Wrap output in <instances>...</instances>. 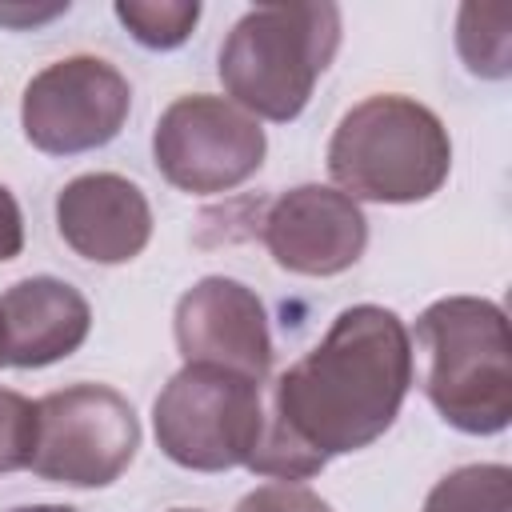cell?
Returning <instances> with one entry per match:
<instances>
[{
	"label": "cell",
	"instance_id": "6da1fadb",
	"mask_svg": "<svg viewBox=\"0 0 512 512\" xmlns=\"http://www.w3.org/2000/svg\"><path fill=\"white\" fill-rule=\"evenodd\" d=\"M412 388V336L392 308L352 304L324 340L284 368L264 408L268 424L320 460L380 440Z\"/></svg>",
	"mask_w": 512,
	"mask_h": 512
},
{
	"label": "cell",
	"instance_id": "7a4b0ae2",
	"mask_svg": "<svg viewBox=\"0 0 512 512\" xmlns=\"http://www.w3.org/2000/svg\"><path fill=\"white\" fill-rule=\"evenodd\" d=\"M448 168L452 140L440 116L396 92L348 108L328 140V172L352 200L416 204L440 192Z\"/></svg>",
	"mask_w": 512,
	"mask_h": 512
},
{
	"label": "cell",
	"instance_id": "3957f363",
	"mask_svg": "<svg viewBox=\"0 0 512 512\" xmlns=\"http://www.w3.org/2000/svg\"><path fill=\"white\" fill-rule=\"evenodd\" d=\"M340 48V8L260 4L220 44V80L236 108L264 120H296Z\"/></svg>",
	"mask_w": 512,
	"mask_h": 512
},
{
	"label": "cell",
	"instance_id": "277c9868",
	"mask_svg": "<svg viewBox=\"0 0 512 512\" xmlns=\"http://www.w3.org/2000/svg\"><path fill=\"white\" fill-rule=\"evenodd\" d=\"M428 356L424 392L444 424L496 436L512 420V344L504 308L484 296H444L416 320Z\"/></svg>",
	"mask_w": 512,
	"mask_h": 512
},
{
	"label": "cell",
	"instance_id": "5b68a950",
	"mask_svg": "<svg viewBox=\"0 0 512 512\" xmlns=\"http://www.w3.org/2000/svg\"><path fill=\"white\" fill-rule=\"evenodd\" d=\"M152 428L160 452L180 468H248L264 432L260 380L212 364H184L156 396Z\"/></svg>",
	"mask_w": 512,
	"mask_h": 512
},
{
	"label": "cell",
	"instance_id": "8992f818",
	"mask_svg": "<svg viewBox=\"0 0 512 512\" xmlns=\"http://www.w3.org/2000/svg\"><path fill=\"white\" fill-rule=\"evenodd\" d=\"M140 448L132 404L108 384H72L36 400L32 472L72 488L112 484Z\"/></svg>",
	"mask_w": 512,
	"mask_h": 512
},
{
	"label": "cell",
	"instance_id": "52a82bcc",
	"mask_svg": "<svg viewBox=\"0 0 512 512\" xmlns=\"http://www.w3.org/2000/svg\"><path fill=\"white\" fill-rule=\"evenodd\" d=\"M264 128L256 116L224 96L172 100L152 132V156L160 176L196 196H216L244 184L264 164Z\"/></svg>",
	"mask_w": 512,
	"mask_h": 512
},
{
	"label": "cell",
	"instance_id": "ba28073f",
	"mask_svg": "<svg viewBox=\"0 0 512 512\" xmlns=\"http://www.w3.org/2000/svg\"><path fill=\"white\" fill-rule=\"evenodd\" d=\"M132 88L100 56H68L36 72L20 100V124L32 148L48 156H80L120 136Z\"/></svg>",
	"mask_w": 512,
	"mask_h": 512
},
{
	"label": "cell",
	"instance_id": "9c48e42d",
	"mask_svg": "<svg viewBox=\"0 0 512 512\" xmlns=\"http://www.w3.org/2000/svg\"><path fill=\"white\" fill-rule=\"evenodd\" d=\"M176 348L184 364H212L252 380L272 368V332L260 296L228 276H204L192 284L172 316Z\"/></svg>",
	"mask_w": 512,
	"mask_h": 512
},
{
	"label": "cell",
	"instance_id": "30bf717a",
	"mask_svg": "<svg viewBox=\"0 0 512 512\" xmlns=\"http://www.w3.org/2000/svg\"><path fill=\"white\" fill-rule=\"evenodd\" d=\"M264 244L284 272L336 276L364 256L368 220L352 196L328 184H300L272 200Z\"/></svg>",
	"mask_w": 512,
	"mask_h": 512
},
{
	"label": "cell",
	"instance_id": "8fae6325",
	"mask_svg": "<svg viewBox=\"0 0 512 512\" xmlns=\"http://www.w3.org/2000/svg\"><path fill=\"white\" fill-rule=\"evenodd\" d=\"M60 240L92 264H128L152 240L148 196L116 172H84L56 196Z\"/></svg>",
	"mask_w": 512,
	"mask_h": 512
},
{
	"label": "cell",
	"instance_id": "7c38bea8",
	"mask_svg": "<svg viewBox=\"0 0 512 512\" xmlns=\"http://www.w3.org/2000/svg\"><path fill=\"white\" fill-rule=\"evenodd\" d=\"M88 328L92 308L68 280L28 276L0 296V356L12 368H44L72 356Z\"/></svg>",
	"mask_w": 512,
	"mask_h": 512
},
{
	"label": "cell",
	"instance_id": "4fadbf2b",
	"mask_svg": "<svg viewBox=\"0 0 512 512\" xmlns=\"http://www.w3.org/2000/svg\"><path fill=\"white\" fill-rule=\"evenodd\" d=\"M512 8L508 4H464L456 20V48L468 72L504 80L512 72Z\"/></svg>",
	"mask_w": 512,
	"mask_h": 512
},
{
	"label": "cell",
	"instance_id": "5bb4252c",
	"mask_svg": "<svg viewBox=\"0 0 512 512\" xmlns=\"http://www.w3.org/2000/svg\"><path fill=\"white\" fill-rule=\"evenodd\" d=\"M424 512H512L508 464H468L448 472L428 492Z\"/></svg>",
	"mask_w": 512,
	"mask_h": 512
},
{
	"label": "cell",
	"instance_id": "9a60e30c",
	"mask_svg": "<svg viewBox=\"0 0 512 512\" xmlns=\"http://www.w3.org/2000/svg\"><path fill=\"white\" fill-rule=\"evenodd\" d=\"M116 20L144 44V48H180L196 20L200 4L196 0H116Z\"/></svg>",
	"mask_w": 512,
	"mask_h": 512
},
{
	"label": "cell",
	"instance_id": "2e32d148",
	"mask_svg": "<svg viewBox=\"0 0 512 512\" xmlns=\"http://www.w3.org/2000/svg\"><path fill=\"white\" fill-rule=\"evenodd\" d=\"M36 448V404L12 388H0V476L28 468Z\"/></svg>",
	"mask_w": 512,
	"mask_h": 512
},
{
	"label": "cell",
	"instance_id": "e0dca14e",
	"mask_svg": "<svg viewBox=\"0 0 512 512\" xmlns=\"http://www.w3.org/2000/svg\"><path fill=\"white\" fill-rule=\"evenodd\" d=\"M236 512H332L328 500H320L312 488L304 484H288V480H272V484H260L252 488Z\"/></svg>",
	"mask_w": 512,
	"mask_h": 512
},
{
	"label": "cell",
	"instance_id": "ac0fdd59",
	"mask_svg": "<svg viewBox=\"0 0 512 512\" xmlns=\"http://www.w3.org/2000/svg\"><path fill=\"white\" fill-rule=\"evenodd\" d=\"M20 248H24V216H20L16 196L0 184V264L20 256Z\"/></svg>",
	"mask_w": 512,
	"mask_h": 512
},
{
	"label": "cell",
	"instance_id": "d6986e66",
	"mask_svg": "<svg viewBox=\"0 0 512 512\" xmlns=\"http://www.w3.org/2000/svg\"><path fill=\"white\" fill-rule=\"evenodd\" d=\"M68 12V4H48V8H8L0 4V24H40V20H52Z\"/></svg>",
	"mask_w": 512,
	"mask_h": 512
},
{
	"label": "cell",
	"instance_id": "ffe728a7",
	"mask_svg": "<svg viewBox=\"0 0 512 512\" xmlns=\"http://www.w3.org/2000/svg\"><path fill=\"white\" fill-rule=\"evenodd\" d=\"M8 512H80V508H68V504H24V508H8Z\"/></svg>",
	"mask_w": 512,
	"mask_h": 512
},
{
	"label": "cell",
	"instance_id": "44dd1931",
	"mask_svg": "<svg viewBox=\"0 0 512 512\" xmlns=\"http://www.w3.org/2000/svg\"><path fill=\"white\" fill-rule=\"evenodd\" d=\"M172 512H196V508H172Z\"/></svg>",
	"mask_w": 512,
	"mask_h": 512
},
{
	"label": "cell",
	"instance_id": "7402d4cb",
	"mask_svg": "<svg viewBox=\"0 0 512 512\" xmlns=\"http://www.w3.org/2000/svg\"><path fill=\"white\" fill-rule=\"evenodd\" d=\"M0 364H4V356H0Z\"/></svg>",
	"mask_w": 512,
	"mask_h": 512
}]
</instances>
